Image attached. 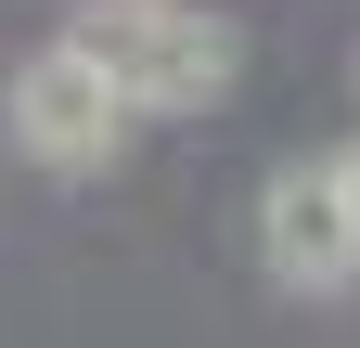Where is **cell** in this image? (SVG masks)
<instances>
[{"mask_svg":"<svg viewBox=\"0 0 360 348\" xmlns=\"http://www.w3.org/2000/svg\"><path fill=\"white\" fill-rule=\"evenodd\" d=\"M77 65L103 77L129 116H193L232 91V26L193 13V0H103L77 26Z\"/></svg>","mask_w":360,"mask_h":348,"instance_id":"obj_1","label":"cell"},{"mask_svg":"<svg viewBox=\"0 0 360 348\" xmlns=\"http://www.w3.org/2000/svg\"><path fill=\"white\" fill-rule=\"evenodd\" d=\"M116 129H129V104L77 65V39H52V52L13 65V142H26L39 168H103Z\"/></svg>","mask_w":360,"mask_h":348,"instance_id":"obj_2","label":"cell"},{"mask_svg":"<svg viewBox=\"0 0 360 348\" xmlns=\"http://www.w3.org/2000/svg\"><path fill=\"white\" fill-rule=\"evenodd\" d=\"M257 245H270V271H283V284H309V297L360 284V220H347L335 155H309V168H283V181L257 194Z\"/></svg>","mask_w":360,"mask_h":348,"instance_id":"obj_3","label":"cell"},{"mask_svg":"<svg viewBox=\"0 0 360 348\" xmlns=\"http://www.w3.org/2000/svg\"><path fill=\"white\" fill-rule=\"evenodd\" d=\"M335 181H347V220H360V142H347V155H335Z\"/></svg>","mask_w":360,"mask_h":348,"instance_id":"obj_4","label":"cell"}]
</instances>
